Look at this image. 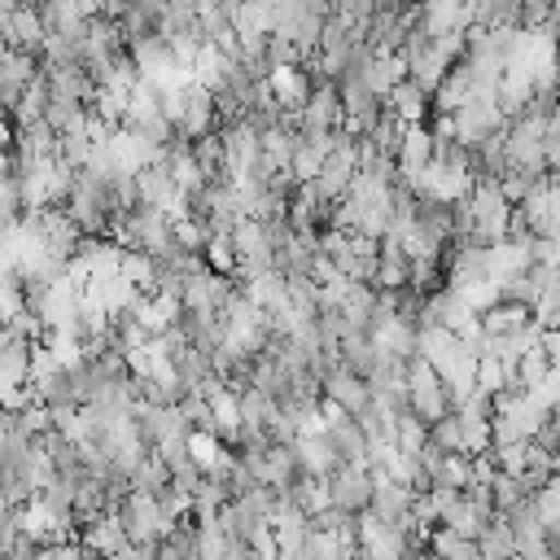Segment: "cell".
I'll return each mask as SVG.
<instances>
[{"label": "cell", "mask_w": 560, "mask_h": 560, "mask_svg": "<svg viewBox=\"0 0 560 560\" xmlns=\"http://www.w3.org/2000/svg\"><path fill=\"white\" fill-rule=\"evenodd\" d=\"M114 521L127 534V542H158L171 529L162 521V512H158V499L153 494H140V490H127L122 494V503L114 508Z\"/></svg>", "instance_id": "obj_1"}, {"label": "cell", "mask_w": 560, "mask_h": 560, "mask_svg": "<svg viewBox=\"0 0 560 560\" xmlns=\"http://www.w3.org/2000/svg\"><path fill=\"white\" fill-rule=\"evenodd\" d=\"M324 490H328V503L354 521V516H363L368 503H372V472H368L363 464H341V468L324 481Z\"/></svg>", "instance_id": "obj_2"}, {"label": "cell", "mask_w": 560, "mask_h": 560, "mask_svg": "<svg viewBox=\"0 0 560 560\" xmlns=\"http://www.w3.org/2000/svg\"><path fill=\"white\" fill-rule=\"evenodd\" d=\"M79 542L83 547H92L96 556H105V560H114L122 547H127V534L118 529V521H114V512H101V516H92V521H83V529H79Z\"/></svg>", "instance_id": "obj_3"}, {"label": "cell", "mask_w": 560, "mask_h": 560, "mask_svg": "<svg viewBox=\"0 0 560 560\" xmlns=\"http://www.w3.org/2000/svg\"><path fill=\"white\" fill-rule=\"evenodd\" d=\"M153 551H158V560H201V529L188 525V521H179V525H171L153 542Z\"/></svg>", "instance_id": "obj_4"}, {"label": "cell", "mask_w": 560, "mask_h": 560, "mask_svg": "<svg viewBox=\"0 0 560 560\" xmlns=\"http://www.w3.org/2000/svg\"><path fill=\"white\" fill-rule=\"evenodd\" d=\"M477 551L481 560H516V534L503 516H490V525L477 534Z\"/></svg>", "instance_id": "obj_5"}]
</instances>
